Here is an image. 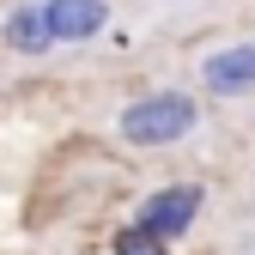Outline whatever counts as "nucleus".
I'll use <instances>...</instances> for the list:
<instances>
[{"instance_id":"f03ea898","label":"nucleus","mask_w":255,"mask_h":255,"mask_svg":"<svg viewBox=\"0 0 255 255\" xmlns=\"http://www.w3.org/2000/svg\"><path fill=\"white\" fill-rule=\"evenodd\" d=\"M49 43H91L110 24V0H37Z\"/></svg>"},{"instance_id":"f257e3e1","label":"nucleus","mask_w":255,"mask_h":255,"mask_svg":"<svg viewBox=\"0 0 255 255\" xmlns=\"http://www.w3.org/2000/svg\"><path fill=\"white\" fill-rule=\"evenodd\" d=\"M195 122H201L195 98H182V91H152V98H134L116 116V134L128 146H176Z\"/></svg>"},{"instance_id":"423d86ee","label":"nucleus","mask_w":255,"mask_h":255,"mask_svg":"<svg viewBox=\"0 0 255 255\" xmlns=\"http://www.w3.org/2000/svg\"><path fill=\"white\" fill-rule=\"evenodd\" d=\"M116 255H164V237H152V231H122L116 237Z\"/></svg>"},{"instance_id":"20e7f679","label":"nucleus","mask_w":255,"mask_h":255,"mask_svg":"<svg viewBox=\"0 0 255 255\" xmlns=\"http://www.w3.org/2000/svg\"><path fill=\"white\" fill-rule=\"evenodd\" d=\"M195 213H201V188L195 182H170V188H158V195H146L140 207V231L152 237H176L195 225Z\"/></svg>"},{"instance_id":"39448f33","label":"nucleus","mask_w":255,"mask_h":255,"mask_svg":"<svg viewBox=\"0 0 255 255\" xmlns=\"http://www.w3.org/2000/svg\"><path fill=\"white\" fill-rule=\"evenodd\" d=\"M6 49L12 55H49L55 43H49V24H43V12H37V0H18V6L6 12Z\"/></svg>"},{"instance_id":"7ed1b4c3","label":"nucleus","mask_w":255,"mask_h":255,"mask_svg":"<svg viewBox=\"0 0 255 255\" xmlns=\"http://www.w3.org/2000/svg\"><path fill=\"white\" fill-rule=\"evenodd\" d=\"M201 85L219 91V98H237V91H255V37H237V43H219L207 61H201Z\"/></svg>"}]
</instances>
